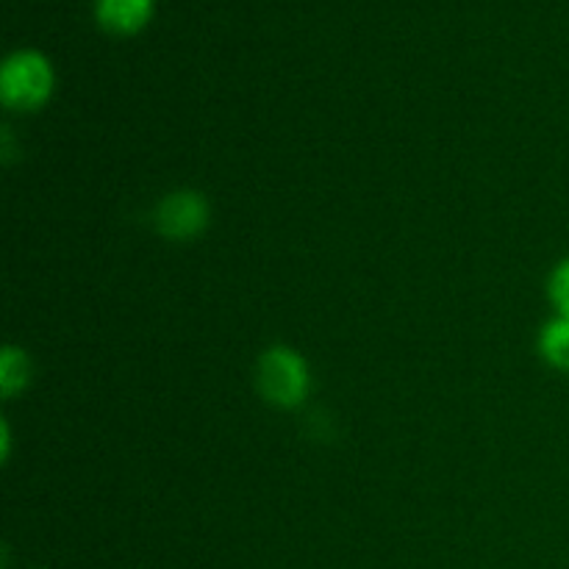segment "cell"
Instances as JSON below:
<instances>
[{"instance_id":"1","label":"cell","mask_w":569,"mask_h":569,"mask_svg":"<svg viewBox=\"0 0 569 569\" xmlns=\"http://www.w3.org/2000/svg\"><path fill=\"white\" fill-rule=\"evenodd\" d=\"M53 92V67L39 50H17L0 67V98L9 109H39Z\"/></svg>"},{"instance_id":"2","label":"cell","mask_w":569,"mask_h":569,"mask_svg":"<svg viewBox=\"0 0 569 569\" xmlns=\"http://www.w3.org/2000/svg\"><path fill=\"white\" fill-rule=\"evenodd\" d=\"M311 376L303 356L289 348H272L259 361V389L270 403L300 406L309 395Z\"/></svg>"},{"instance_id":"3","label":"cell","mask_w":569,"mask_h":569,"mask_svg":"<svg viewBox=\"0 0 569 569\" xmlns=\"http://www.w3.org/2000/svg\"><path fill=\"white\" fill-rule=\"evenodd\" d=\"M209 220V206L198 192H172L159 206V228L170 239H189Z\"/></svg>"},{"instance_id":"4","label":"cell","mask_w":569,"mask_h":569,"mask_svg":"<svg viewBox=\"0 0 569 569\" xmlns=\"http://www.w3.org/2000/svg\"><path fill=\"white\" fill-rule=\"evenodd\" d=\"M156 0H94V17L109 33H137L153 14Z\"/></svg>"},{"instance_id":"5","label":"cell","mask_w":569,"mask_h":569,"mask_svg":"<svg viewBox=\"0 0 569 569\" xmlns=\"http://www.w3.org/2000/svg\"><path fill=\"white\" fill-rule=\"evenodd\" d=\"M539 350L550 365L559 367V370H569V317L559 315L545 326Z\"/></svg>"},{"instance_id":"6","label":"cell","mask_w":569,"mask_h":569,"mask_svg":"<svg viewBox=\"0 0 569 569\" xmlns=\"http://www.w3.org/2000/svg\"><path fill=\"white\" fill-rule=\"evenodd\" d=\"M28 376H31V361L22 350L6 348L3 361H0V387H3L6 395H14L17 389H22L28 383Z\"/></svg>"},{"instance_id":"7","label":"cell","mask_w":569,"mask_h":569,"mask_svg":"<svg viewBox=\"0 0 569 569\" xmlns=\"http://www.w3.org/2000/svg\"><path fill=\"white\" fill-rule=\"evenodd\" d=\"M550 300L561 317H569V259L561 261L550 276Z\"/></svg>"}]
</instances>
